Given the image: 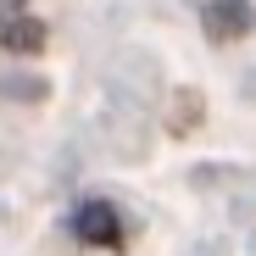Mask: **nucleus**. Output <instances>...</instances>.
I'll return each instance as SVG.
<instances>
[{
    "label": "nucleus",
    "mask_w": 256,
    "mask_h": 256,
    "mask_svg": "<svg viewBox=\"0 0 256 256\" xmlns=\"http://www.w3.org/2000/svg\"><path fill=\"white\" fill-rule=\"evenodd\" d=\"M72 240L78 245H100V250H122L128 228H122V212L112 200H84L72 212Z\"/></svg>",
    "instance_id": "nucleus-1"
},
{
    "label": "nucleus",
    "mask_w": 256,
    "mask_h": 256,
    "mask_svg": "<svg viewBox=\"0 0 256 256\" xmlns=\"http://www.w3.org/2000/svg\"><path fill=\"white\" fill-rule=\"evenodd\" d=\"M45 45V22L28 17L17 0H0V50L6 56H34Z\"/></svg>",
    "instance_id": "nucleus-3"
},
{
    "label": "nucleus",
    "mask_w": 256,
    "mask_h": 256,
    "mask_svg": "<svg viewBox=\"0 0 256 256\" xmlns=\"http://www.w3.org/2000/svg\"><path fill=\"white\" fill-rule=\"evenodd\" d=\"M195 122H200V95H195V90H178L173 112H167V128H173V134H184V128H195Z\"/></svg>",
    "instance_id": "nucleus-4"
},
{
    "label": "nucleus",
    "mask_w": 256,
    "mask_h": 256,
    "mask_svg": "<svg viewBox=\"0 0 256 256\" xmlns=\"http://www.w3.org/2000/svg\"><path fill=\"white\" fill-rule=\"evenodd\" d=\"M200 28H206V39L228 45V39H245L256 28V12H250V0H206L200 6Z\"/></svg>",
    "instance_id": "nucleus-2"
}]
</instances>
